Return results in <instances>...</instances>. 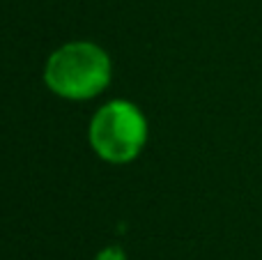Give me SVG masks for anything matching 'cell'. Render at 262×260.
<instances>
[{
  "label": "cell",
  "mask_w": 262,
  "mask_h": 260,
  "mask_svg": "<svg viewBox=\"0 0 262 260\" xmlns=\"http://www.w3.org/2000/svg\"><path fill=\"white\" fill-rule=\"evenodd\" d=\"M44 81L60 97L90 99L108 85L111 60L97 44L74 41L58 49L49 58Z\"/></svg>",
  "instance_id": "cell-1"
},
{
  "label": "cell",
  "mask_w": 262,
  "mask_h": 260,
  "mask_svg": "<svg viewBox=\"0 0 262 260\" xmlns=\"http://www.w3.org/2000/svg\"><path fill=\"white\" fill-rule=\"evenodd\" d=\"M147 122L129 101H111L95 115L90 141L97 155L113 164L131 161L145 145Z\"/></svg>",
  "instance_id": "cell-2"
},
{
  "label": "cell",
  "mask_w": 262,
  "mask_h": 260,
  "mask_svg": "<svg viewBox=\"0 0 262 260\" xmlns=\"http://www.w3.org/2000/svg\"><path fill=\"white\" fill-rule=\"evenodd\" d=\"M97 260H124V253L120 251V249H106V251H101L99 256H97Z\"/></svg>",
  "instance_id": "cell-3"
}]
</instances>
